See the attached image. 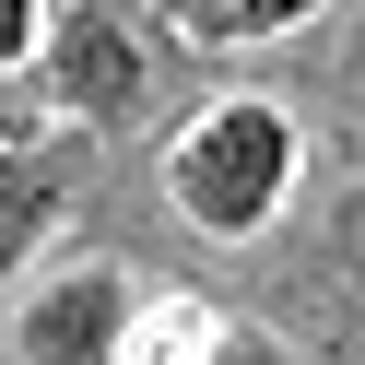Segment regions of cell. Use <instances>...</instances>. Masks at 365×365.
Listing matches in <instances>:
<instances>
[{
	"instance_id": "1",
	"label": "cell",
	"mask_w": 365,
	"mask_h": 365,
	"mask_svg": "<svg viewBox=\"0 0 365 365\" xmlns=\"http://www.w3.org/2000/svg\"><path fill=\"white\" fill-rule=\"evenodd\" d=\"M294 118L271 95H224V106H200L189 130H177V153H165V200H177V224L189 236H212V247H247L271 212L294 200Z\"/></svg>"
},
{
	"instance_id": "3",
	"label": "cell",
	"mask_w": 365,
	"mask_h": 365,
	"mask_svg": "<svg viewBox=\"0 0 365 365\" xmlns=\"http://www.w3.org/2000/svg\"><path fill=\"white\" fill-rule=\"evenodd\" d=\"M130 271L118 259H71V271H48V283L12 307V354L24 365H118V341H130Z\"/></svg>"
},
{
	"instance_id": "7",
	"label": "cell",
	"mask_w": 365,
	"mask_h": 365,
	"mask_svg": "<svg viewBox=\"0 0 365 365\" xmlns=\"http://www.w3.org/2000/svg\"><path fill=\"white\" fill-rule=\"evenodd\" d=\"M48 48V0H0V71H24Z\"/></svg>"
},
{
	"instance_id": "4",
	"label": "cell",
	"mask_w": 365,
	"mask_h": 365,
	"mask_svg": "<svg viewBox=\"0 0 365 365\" xmlns=\"http://www.w3.org/2000/svg\"><path fill=\"white\" fill-rule=\"evenodd\" d=\"M71 212V177L59 165H36V153H0V283L48 247V224Z\"/></svg>"
},
{
	"instance_id": "2",
	"label": "cell",
	"mask_w": 365,
	"mask_h": 365,
	"mask_svg": "<svg viewBox=\"0 0 365 365\" xmlns=\"http://www.w3.org/2000/svg\"><path fill=\"white\" fill-rule=\"evenodd\" d=\"M36 59H48V106H59V118H83V130H130V118H142V95H153L142 36H130L106 0H71Z\"/></svg>"
},
{
	"instance_id": "6",
	"label": "cell",
	"mask_w": 365,
	"mask_h": 365,
	"mask_svg": "<svg viewBox=\"0 0 365 365\" xmlns=\"http://www.w3.org/2000/svg\"><path fill=\"white\" fill-rule=\"evenodd\" d=\"M318 0H177V24L200 36V48H259V36H283V24H307Z\"/></svg>"
},
{
	"instance_id": "5",
	"label": "cell",
	"mask_w": 365,
	"mask_h": 365,
	"mask_svg": "<svg viewBox=\"0 0 365 365\" xmlns=\"http://www.w3.org/2000/svg\"><path fill=\"white\" fill-rule=\"evenodd\" d=\"M212 330H224V318L200 307V294H153V307H130L118 365H200V354H212Z\"/></svg>"
},
{
	"instance_id": "8",
	"label": "cell",
	"mask_w": 365,
	"mask_h": 365,
	"mask_svg": "<svg viewBox=\"0 0 365 365\" xmlns=\"http://www.w3.org/2000/svg\"><path fill=\"white\" fill-rule=\"evenodd\" d=\"M200 365H294V354H283L271 330H247V318H236V330H212V354H200Z\"/></svg>"
}]
</instances>
